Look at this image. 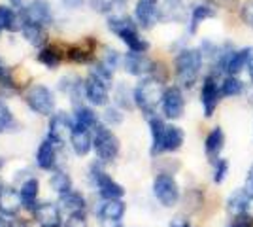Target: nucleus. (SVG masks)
<instances>
[{
  "label": "nucleus",
  "mask_w": 253,
  "mask_h": 227,
  "mask_svg": "<svg viewBox=\"0 0 253 227\" xmlns=\"http://www.w3.org/2000/svg\"><path fill=\"white\" fill-rule=\"evenodd\" d=\"M202 63H204V57L201 49H195V47L181 49L174 59V72H176V80L179 86L185 89H191L195 86L201 74Z\"/></svg>",
  "instance_id": "1"
},
{
  "label": "nucleus",
  "mask_w": 253,
  "mask_h": 227,
  "mask_svg": "<svg viewBox=\"0 0 253 227\" xmlns=\"http://www.w3.org/2000/svg\"><path fill=\"white\" fill-rule=\"evenodd\" d=\"M163 93L165 91H163L159 80H155V78H146L134 89V104L144 114L153 116L159 106V102H163Z\"/></svg>",
  "instance_id": "2"
},
{
  "label": "nucleus",
  "mask_w": 253,
  "mask_h": 227,
  "mask_svg": "<svg viewBox=\"0 0 253 227\" xmlns=\"http://www.w3.org/2000/svg\"><path fill=\"white\" fill-rule=\"evenodd\" d=\"M93 148L96 151V157L102 163L114 161L119 153V138L106 127H96L95 138H93Z\"/></svg>",
  "instance_id": "3"
},
{
  "label": "nucleus",
  "mask_w": 253,
  "mask_h": 227,
  "mask_svg": "<svg viewBox=\"0 0 253 227\" xmlns=\"http://www.w3.org/2000/svg\"><path fill=\"white\" fill-rule=\"evenodd\" d=\"M27 104L40 116H51L55 112V97L45 86H32L27 93Z\"/></svg>",
  "instance_id": "4"
},
{
  "label": "nucleus",
  "mask_w": 253,
  "mask_h": 227,
  "mask_svg": "<svg viewBox=\"0 0 253 227\" xmlns=\"http://www.w3.org/2000/svg\"><path fill=\"white\" fill-rule=\"evenodd\" d=\"M153 193L163 206H174L179 199L178 182L170 174H159L153 182Z\"/></svg>",
  "instance_id": "5"
},
{
  "label": "nucleus",
  "mask_w": 253,
  "mask_h": 227,
  "mask_svg": "<svg viewBox=\"0 0 253 227\" xmlns=\"http://www.w3.org/2000/svg\"><path fill=\"white\" fill-rule=\"evenodd\" d=\"M221 86L217 84L215 74H210L204 78L201 89V100H202V108H204V118H211L213 112L217 108L219 100H221Z\"/></svg>",
  "instance_id": "6"
},
{
  "label": "nucleus",
  "mask_w": 253,
  "mask_h": 227,
  "mask_svg": "<svg viewBox=\"0 0 253 227\" xmlns=\"http://www.w3.org/2000/svg\"><path fill=\"white\" fill-rule=\"evenodd\" d=\"M163 114L169 119H179L185 112V98L178 86L167 87L163 93Z\"/></svg>",
  "instance_id": "7"
},
{
  "label": "nucleus",
  "mask_w": 253,
  "mask_h": 227,
  "mask_svg": "<svg viewBox=\"0 0 253 227\" xmlns=\"http://www.w3.org/2000/svg\"><path fill=\"white\" fill-rule=\"evenodd\" d=\"M21 21L47 25L51 23V10L45 0H32L21 10Z\"/></svg>",
  "instance_id": "8"
},
{
  "label": "nucleus",
  "mask_w": 253,
  "mask_h": 227,
  "mask_svg": "<svg viewBox=\"0 0 253 227\" xmlns=\"http://www.w3.org/2000/svg\"><path fill=\"white\" fill-rule=\"evenodd\" d=\"M93 178H95L96 187L104 199H121L125 195L123 185L117 184L116 180H112V176H108L104 171H100L96 165L93 167Z\"/></svg>",
  "instance_id": "9"
},
{
  "label": "nucleus",
  "mask_w": 253,
  "mask_h": 227,
  "mask_svg": "<svg viewBox=\"0 0 253 227\" xmlns=\"http://www.w3.org/2000/svg\"><path fill=\"white\" fill-rule=\"evenodd\" d=\"M74 125H76V121H72L64 112L55 114L51 118V123H49V138H51L55 144H64L66 138L72 135Z\"/></svg>",
  "instance_id": "10"
},
{
  "label": "nucleus",
  "mask_w": 253,
  "mask_h": 227,
  "mask_svg": "<svg viewBox=\"0 0 253 227\" xmlns=\"http://www.w3.org/2000/svg\"><path fill=\"white\" fill-rule=\"evenodd\" d=\"M125 70L132 76H151L155 63L149 59L146 53H138V51H128L123 59Z\"/></svg>",
  "instance_id": "11"
},
{
  "label": "nucleus",
  "mask_w": 253,
  "mask_h": 227,
  "mask_svg": "<svg viewBox=\"0 0 253 227\" xmlns=\"http://www.w3.org/2000/svg\"><path fill=\"white\" fill-rule=\"evenodd\" d=\"M84 89L85 97L89 98L93 104H96V106H104L106 102H108V86H106V82L102 78H98L93 72L85 80Z\"/></svg>",
  "instance_id": "12"
},
{
  "label": "nucleus",
  "mask_w": 253,
  "mask_h": 227,
  "mask_svg": "<svg viewBox=\"0 0 253 227\" xmlns=\"http://www.w3.org/2000/svg\"><path fill=\"white\" fill-rule=\"evenodd\" d=\"M134 15H136V21L142 29H151L159 21L157 0H138Z\"/></svg>",
  "instance_id": "13"
},
{
  "label": "nucleus",
  "mask_w": 253,
  "mask_h": 227,
  "mask_svg": "<svg viewBox=\"0 0 253 227\" xmlns=\"http://www.w3.org/2000/svg\"><path fill=\"white\" fill-rule=\"evenodd\" d=\"M23 201L19 191L11 187H0V212L4 216H15L21 208Z\"/></svg>",
  "instance_id": "14"
},
{
  "label": "nucleus",
  "mask_w": 253,
  "mask_h": 227,
  "mask_svg": "<svg viewBox=\"0 0 253 227\" xmlns=\"http://www.w3.org/2000/svg\"><path fill=\"white\" fill-rule=\"evenodd\" d=\"M253 61V47H242V49H234L227 63V74L238 76L244 68H248Z\"/></svg>",
  "instance_id": "15"
},
{
  "label": "nucleus",
  "mask_w": 253,
  "mask_h": 227,
  "mask_svg": "<svg viewBox=\"0 0 253 227\" xmlns=\"http://www.w3.org/2000/svg\"><path fill=\"white\" fill-rule=\"evenodd\" d=\"M34 216L42 227H61V212L59 206L43 203L34 208Z\"/></svg>",
  "instance_id": "16"
},
{
  "label": "nucleus",
  "mask_w": 253,
  "mask_h": 227,
  "mask_svg": "<svg viewBox=\"0 0 253 227\" xmlns=\"http://www.w3.org/2000/svg\"><path fill=\"white\" fill-rule=\"evenodd\" d=\"M252 195L248 193V189H238V191H234V193L229 197V201H227V210H229V214L232 216H244V214H248V210H250V205H252Z\"/></svg>",
  "instance_id": "17"
},
{
  "label": "nucleus",
  "mask_w": 253,
  "mask_h": 227,
  "mask_svg": "<svg viewBox=\"0 0 253 227\" xmlns=\"http://www.w3.org/2000/svg\"><path fill=\"white\" fill-rule=\"evenodd\" d=\"M185 140V133L181 127L176 125H167L163 133V142H161V153L165 151H176L181 148V144Z\"/></svg>",
  "instance_id": "18"
},
{
  "label": "nucleus",
  "mask_w": 253,
  "mask_h": 227,
  "mask_svg": "<svg viewBox=\"0 0 253 227\" xmlns=\"http://www.w3.org/2000/svg\"><path fill=\"white\" fill-rule=\"evenodd\" d=\"M59 205L63 208V212H66V216H84L85 210V199L76 191H68V193L61 195Z\"/></svg>",
  "instance_id": "19"
},
{
  "label": "nucleus",
  "mask_w": 253,
  "mask_h": 227,
  "mask_svg": "<svg viewBox=\"0 0 253 227\" xmlns=\"http://www.w3.org/2000/svg\"><path fill=\"white\" fill-rule=\"evenodd\" d=\"M123 214H125V203L121 199H106V203L98 210V216L110 224H119Z\"/></svg>",
  "instance_id": "20"
},
{
  "label": "nucleus",
  "mask_w": 253,
  "mask_h": 227,
  "mask_svg": "<svg viewBox=\"0 0 253 227\" xmlns=\"http://www.w3.org/2000/svg\"><path fill=\"white\" fill-rule=\"evenodd\" d=\"M70 144H72V148H74L78 155H87L89 150H91V146H93V138L89 135V129L76 127L74 125V131L70 135Z\"/></svg>",
  "instance_id": "21"
},
{
  "label": "nucleus",
  "mask_w": 253,
  "mask_h": 227,
  "mask_svg": "<svg viewBox=\"0 0 253 227\" xmlns=\"http://www.w3.org/2000/svg\"><path fill=\"white\" fill-rule=\"evenodd\" d=\"M185 17V6L181 0H165L159 8V19L163 21H181Z\"/></svg>",
  "instance_id": "22"
},
{
  "label": "nucleus",
  "mask_w": 253,
  "mask_h": 227,
  "mask_svg": "<svg viewBox=\"0 0 253 227\" xmlns=\"http://www.w3.org/2000/svg\"><path fill=\"white\" fill-rule=\"evenodd\" d=\"M223 146H225V133L221 127H213L210 135L204 140V151L210 155L211 159H217V155L221 153Z\"/></svg>",
  "instance_id": "23"
},
{
  "label": "nucleus",
  "mask_w": 253,
  "mask_h": 227,
  "mask_svg": "<svg viewBox=\"0 0 253 227\" xmlns=\"http://www.w3.org/2000/svg\"><path fill=\"white\" fill-rule=\"evenodd\" d=\"M21 31L25 34V38L32 45H36V47H42L43 44H45V40H47V33L43 29V25H38V23L21 21Z\"/></svg>",
  "instance_id": "24"
},
{
  "label": "nucleus",
  "mask_w": 253,
  "mask_h": 227,
  "mask_svg": "<svg viewBox=\"0 0 253 227\" xmlns=\"http://www.w3.org/2000/svg\"><path fill=\"white\" fill-rule=\"evenodd\" d=\"M215 15H217V11L213 10L211 6H208V4H197V6L191 10L189 33L195 34L197 33V29H199V25H201L202 21L211 19V17H215Z\"/></svg>",
  "instance_id": "25"
},
{
  "label": "nucleus",
  "mask_w": 253,
  "mask_h": 227,
  "mask_svg": "<svg viewBox=\"0 0 253 227\" xmlns=\"http://www.w3.org/2000/svg\"><path fill=\"white\" fill-rule=\"evenodd\" d=\"M36 163L43 171H49L55 165V142L51 138H47V140H43L40 144L38 153H36Z\"/></svg>",
  "instance_id": "26"
},
{
  "label": "nucleus",
  "mask_w": 253,
  "mask_h": 227,
  "mask_svg": "<svg viewBox=\"0 0 253 227\" xmlns=\"http://www.w3.org/2000/svg\"><path fill=\"white\" fill-rule=\"evenodd\" d=\"M38 187H40V184H38L36 178H31V180H27V182L21 185L19 195H21V201L25 208L34 210V203H36V197H38Z\"/></svg>",
  "instance_id": "27"
},
{
  "label": "nucleus",
  "mask_w": 253,
  "mask_h": 227,
  "mask_svg": "<svg viewBox=\"0 0 253 227\" xmlns=\"http://www.w3.org/2000/svg\"><path fill=\"white\" fill-rule=\"evenodd\" d=\"M165 127H167V125H165V121L161 118H155V116L149 118V129H151V138H153L151 155H159V153H161V142H163Z\"/></svg>",
  "instance_id": "28"
},
{
  "label": "nucleus",
  "mask_w": 253,
  "mask_h": 227,
  "mask_svg": "<svg viewBox=\"0 0 253 227\" xmlns=\"http://www.w3.org/2000/svg\"><path fill=\"white\" fill-rule=\"evenodd\" d=\"M19 29H21V23H19L17 13L8 6H0V31L15 33Z\"/></svg>",
  "instance_id": "29"
},
{
  "label": "nucleus",
  "mask_w": 253,
  "mask_h": 227,
  "mask_svg": "<svg viewBox=\"0 0 253 227\" xmlns=\"http://www.w3.org/2000/svg\"><path fill=\"white\" fill-rule=\"evenodd\" d=\"M76 127H85V129H91V127H98V118L91 108H85L80 106L76 110Z\"/></svg>",
  "instance_id": "30"
},
{
  "label": "nucleus",
  "mask_w": 253,
  "mask_h": 227,
  "mask_svg": "<svg viewBox=\"0 0 253 227\" xmlns=\"http://www.w3.org/2000/svg\"><path fill=\"white\" fill-rule=\"evenodd\" d=\"M244 91V84L236 76H227L221 82V95L223 97H236Z\"/></svg>",
  "instance_id": "31"
},
{
  "label": "nucleus",
  "mask_w": 253,
  "mask_h": 227,
  "mask_svg": "<svg viewBox=\"0 0 253 227\" xmlns=\"http://www.w3.org/2000/svg\"><path fill=\"white\" fill-rule=\"evenodd\" d=\"M49 184L51 187L57 191V193H68V191H72V180H70V176L64 173H55L51 176V180H49Z\"/></svg>",
  "instance_id": "32"
},
{
  "label": "nucleus",
  "mask_w": 253,
  "mask_h": 227,
  "mask_svg": "<svg viewBox=\"0 0 253 227\" xmlns=\"http://www.w3.org/2000/svg\"><path fill=\"white\" fill-rule=\"evenodd\" d=\"M134 93L130 95V91H128V87L125 84H119L116 89V102L119 108L123 110H132V104H134Z\"/></svg>",
  "instance_id": "33"
},
{
  "label": "nucleus",
  "mask_w": 253,
  "mask_h": 227,
  "mask_svg": "<svg viewBox=\"0 0 253 227\" xmlns=\"http://www.w3.org/2000/svg\"><path fill=\"white\" fill-rule=\"evenodd\" d=\"M38 61L47 68H57L61 65V55L57 53V49H53V47H45V49H40Z\"/></svg>",
  "instance_id": "34"
},
{
  "label": "nucleus",
  "mask_w": 253,
  "mask_h": 227,
  "mask_svg": "<svg viewBox=\"0 0 253 227\" xmlns=\"http://www.w3.org/2000/svg\"><path fill=\"white\" fill-rule=\"evenodd\" d=\"M15 127V119L11 110L6 106V102L0 100V131H10Z\"/></svg>",
  "instance_id": "35"
},
{
  "label": "nucleus",
  "mask_w": 253,
  "mask_h": 227,
  "mask_svg": "<svg viewBox=\"0 0 253 227\" xmlns=\"http://www.w3.org/2000/svg\"><path fill=\"white\" fill-rule=\"evenodd\" d=\"M68 59L74 61V63H89L93 59V53H91V49H85L82 45H76V47L68 49Z\"/></svg>",
  "instance_id": "36"
},
{
  "label": "nucleus",
  "mask_w": 253,
  "mask_h": 227,
  "mask_svg": "<svg viewBox=\"0 0 253 227\" xmlns=\"http://www.w3.org/2000/svg\"><path fill=\"white\" fill-rule=\"evenodd\" d=\"M227 173H229V161H227V159H217V161H215L213 182H215V184H221L223 180L227 178Z\"/></svg>",
  "instance_id": "37"
},
{
  "label": "nucleus",
  "mask_w": 253,
  "mask_h": 227,
  "mask_svg": "<svg viewBox=\"0 0 253 227\" xmlns=\"http://www.w3.org/2000/svg\"><path fill=\"white\" fill-rule=\"evenodd\" d=\"M93 74H96L98 78H102L106 84L112 80V76H114V70L112 68H108V66L102 63V61H98L95 65V68H93Z\"/></svg>",
  "instance_id": "38"
},
{
  "label": "nucleus",
  "mask_w": 253,
  "mask_h": 227,
  "mask_svg": "<svg viewBox=\"0 0 253 227\" xmlns=\"http://www.w3.org/2000/svg\"><path fill=\"white\" fill-rule=\"evenodd\" d=\"M240 15H242V21L246 23L248 27L253 29V0H246V2H244Z\"/></svg>",
  "instance_id": "39"
},
{
  "label": "nucleus",
  "mask_w": 253,
  "mask_h": 227,
  "mask_svg": "<svg viewBox=\"0 0 253 227\" xmlns=\"http://www.w3.org/2000/svg\"><path fill=\"white\" fill-rule=\"evenodd\" d=\"M102 63H104L108 68L116 70L117 65H119V53H117L116 49H106V55H104V59H102Z\"/></svg>",
  "instance_id": "40"
},
{
  "label": "nucleus",
  "mask_w": 253,
  "mask_h": 227,
  "mask_svg": "<svg viewBox=\"0 0 253 227\" xmlns=\"http://www.w3.org/2000/svg\"><path fill=\"white\" fill-rule=\"evenodd\" d=\"M104 119L108 121V123H112V125H119V123L123 121V114H121L117 108H106Z\"/></svg>",
  "instance_id": "41"
},
{
  "label": "nucleus",
  "mask_w": 253,
  "mask_h": 227,
  "mask_svg": "<svg viewBox=\"0 0 253 227\" xmlns=\"http://www.w3.org/2000/svg\"><path fill=\"white\" fill-rule=\"evenodd\" d=\"M229 227H253L252 218L248 216V214H244V216H236V222H232Z\"/></svg>",
  "instance_id": "42"
},
{
  "label": "nucleus",
  "mask_w": 253,
  "mask_h": 227,
  "mask_svg": "<svg viewBox=\"0 0 253 227\" xmlns=\"http://www.w3.org/2000/svg\"><path fill=\"white\" fill-rule=\"evenodd\" d=\"M211 6H219V8H225V10H232L236 0H208Z\"/></svg>",
  "instance_id": "43"
},
{
  "label": "nucleus",
  "mask_w": 253,
  "mask_h": 227,
  "mask_svg": "<svg viewBox=\"0 0 253 227\" xmlns=\"http://www.w3.org/2000/svg\"><path fill=\"white\" fill-rule=\"evenodd\" d=\"M0 86H11V78L8 68L0 63Z\"/></svg>",
  "instance_id": "44"
},
{
  "label": "nucleus",
  "mask_w": 253,
  "mask_h": 227,
  "mask_svg": "<svg viewBox=\"0 0 253 227\" xmlns=\"http://www.w3.org/2000/svg\"><path fill=\"white\" fill-rule=\"evenodd\" d=\"M64 227H85L84 216H70L66 220V226Z\"/></svg>",
  "instance_id": "45"
},
{
  "label": "nucleus",
  "mask_w": 253,
  "mask_h": 227,
  "mask_svg": "<svg viewBox=\"0 0 253 227\" xmlns=\"http://www.w3.org/2000/svg\"><path fill=\"white\" fill-rule=\"evenodd\" d=\"M61 2H63L64 8H68V10H78V8L84 6L85 0H61Z\"/></svg>",
  "instance_id": "46"
},
{
  "label": "nucleus",
  "mask_w": 253,
  "mask_h": 227,
  "mask_svg": "<svg viewBox=\"0 0 253 227\" xmlns=\"http://www.w3.org/2000/svg\"><path fill=\"white\" fill-rule=\"evenodd\" d=\"M246 189H248V193L253 197V165L252 169H250V173H248V182H246Z\"/></svg>",
  "instance_id": "47"
},
{
  "label": "nucleus",
  "mask_w": 253,
  "mask_h": 227,
  "mask_svg": "<svg viewBox=\"0 0 253 227\" xmlns=\"http://www.w3.org/2000/svg\"><path fill=\"white\" fill-rule=\"evenodd\" d=\"M10 4L13 8H23V4H25V0H10Z\"/></svg>",
  "instance_id": "48"
},
{
  "label": "nucleus",
  "mask_w": 253,
  "mask_h": 227,
  "mask_svg": "<svg viewBox=\"0 0 253 227\" xmlns=\"http://www.w3.org/2000/svg\"><path fill=\"white\" fill-rule=\"evenodd\" d=\"M0 227H11V222H8L6 218L0 216Z\"/></svg>",
  "instance_id": "49"
},
{
  "label": "nucleus",
  "mask_w": 253,
  "mask_h": 227,
  "mask_svg": "<svg viewBox=\"0 0 253 227\" xmlns=\"http://www.w3.org/2000/svg\"><path fill=\"white\" fill-rule=\"evenodd\" d=\"M11 227H29L25 222H11Z\"/></svg>",
  "instance_id": "50"
},
{
  "label": "nucleus",
  "mask_w": 253,
  "mask_h": 227,
  "mask_svg": "<svg viewBox=\"0 0 253 227\" xmlns=\"http://www.w3.org/2000/svg\"><path fill=\"white\" fill-rule=\"evenodd\" d=\"M170 227H189V226L183 224V222H174V224H170Z\"/></svg>",
  "instance_id": "51"
},
{
  "label": "nucleus",
  "mask_w": 253,
  "mask_h": 227,
  "mask_svg": "<svg viewBox=\"0 0 253 227\" xmlns=\"http://www.w3.org/2000/svg\"><path fill=\"white\" fill-rule=\"evenodd\" d=\"M248 70H250V78H252V82H253V61L250 63V66H248Z\"/></svg>",
  "instance_id": "52"
},
{
  "label": "nucleus",
  "mask_w": 253,
  "mask_h": 227,
  "mask_svg": "<svg viewBox=\"0 0 253 227\" xmlns=\"http://www.w3.org/2000/svg\"><path fill=\"white\" fill-rule=\"evenodd\" d=\"M157 2H159V0H157Z\"/></svg>",
  "instance_id": "53"
}]
</instances>
